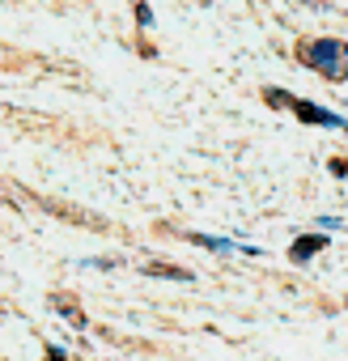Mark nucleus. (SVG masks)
<instances>
[{"label": "nucleus", "instance_id": "nucleus-1", "mask_svg": "<svg viewBox=\"0 0 348 361\" xmlns=\"http://www.w3.org/2000/svg\"><path fill=\"white\" fill-rule=\"evenodd\" d=\"M344 43L340 39H310V43H302L297 47V60L302 64H310L314 73H323L327 81H344L348 77V64H344Z\"/></svg>", "mask_w": 348, "mask_h": 361}, {"label": "nucleus", "instance_id": "nucleus-2", "mask_svg": "<svg viewBox=\"0 0 348 361\" xmlns=\"http://www.w3.org/2000/svg\"><path fill=\"white\" fill-rule=\"evenodd\" d=\"M289 111L302 119V123H314V128H344V119L327 106H314V102H302V98H289Z\"/></svg>", "mask_w": 348, "mask_h": 361}, {"label": "nucleus", "instance_id": "nucleus-3", "mask_svg": "<svg viewBox=\"0 0 348 361\" xmlns=\"http://www.w3.org/2000/svg\"><path fill=\"white\" fill-rule=\"evenodd\" d=\"M323 247H327L323 234H306V238H297V243L289 247V259H293V264H306V259H310L314 251H323Z\"/></svg>", "mask_w": 348, "mask_h": 361}, {"label": "nucleus", "instance_id": "nucleus-4", "mask_svg": "<svg viewBox=\"0 0 348 361\" xmlns=\"http://www.w3.org/2000/svg\"><path fill=\"white\" fill-rule=\"evenodd\" d=\"M144 272L149 276H170V281H192L187 268H174V264H144Z\"/></svg>", "mask_w": 348, "mask_h": 361}, {"label": "nucleus", "instance_id": "nucleus-5", "mask_svg": "<svg viewBox=\"0 0 348 361\" xmlns=\"http://www.w3.org/2000/svg\"><path fill=\"white\" fill-rule=\"evenodd\" d=\"M51 306H56L60 314H68V319H73V327H85V314H81V310H77L68 298H51Z\"/></svg>", "mask_w": 348, "mask_h": 361}, {"label": "nucleus", "instance_id": "nucleus-6", "mask_svg": "<svg viewBox=\"0 0 348 361\" xmlns=\"http://www.w3.org/2000/svg\"><path fill=\"white\" fill-rule=\"evenodd\" d=\"M192 243H200V247H209V251H234V243H225V238H209V234H192Z\"/></svg>", "mask_w": 348, "mask_h": 361}, {"label": "nucleus", "instance_id": "nucleus-7", "mask_svg": "<svg viewBox=\"0 0 348 361\" xmlns=\"http://www.w3.org/2000/svg\"><path fill=\"white\" fill-rule=\"evenodd\" d=\"M132 9H136V26H153V13H149V5H144V0H132Z\"/></svg>", "mask_w": 348, "mask_h": 361}, {"label": "nucleus", "instance_id": "nucleus-8", "mask_svg": "<svg viewBox=\"0 0 348 361\" xmlns=\"http://www.w3.org/2000/svg\"><path fill=\"white\" fill-rule=\"evenodd\" d=\"M331 174H340V178H348V161H331Z\"/></svg>", "mask_w": 348, "mask_h": 361}]
</instances>
